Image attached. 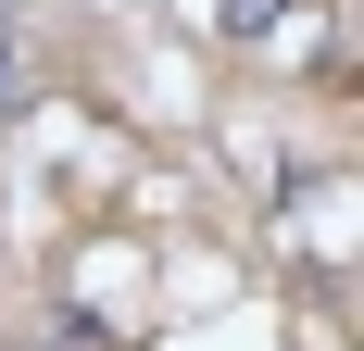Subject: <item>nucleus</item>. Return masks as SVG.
I'll list each match as a JSON object with an SVG mask.
<instances>
[{"label": "nucleus", "mask_w": 364, "mask_h": 351, "mask_svg": "<svg viewBox=\"0 0 364 351\" xmlns=\"http://www.w3.org/2000/svg\"><path fill=\"white\" fill-rule=\"evenodd\" d=\"M13 88H26V63H13V38H0V113H13Z\"/></svg>", "instance_id": "f257e3e1"}, {"label": "nucleus", "mask_w": 364, "mask_h": 351, "mask_svg": "<svg viewBox=\"0 0 364 351\" xmlns=\"http://www.w3.org/2000/svg\"><path fill=\"white\" fill-rule=\"evenodd\" d=\"M264 13H277V0H226V26H264Z\"/></svg>", "instance_id": "f03ea898"}]
</instances>
